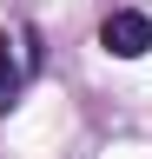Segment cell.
<instances>
[{
	"instance_id": "6da1fadb",
	"label": "cell",
	"mask_w": 152,
	"mask_h": 159,
	"mask_svg": "<svg viewBox=\"0 0 152 159\" xmlns=\"http://www.w3.org/2000/svg\"><path fill=\"white\" fill-rule=\"evenodd\" d=\"M99 47H106L112 60H139V53L152 47V20H145V13H132V7L106 13V27H99Z\"/></svg>"
},
{
	"instance_id": "7a4b0ae2",
	"label": "cell",
	"mask_w": 152,
	"mask_h": 159,
	"mask_svg": "<svg viewBox=\"0 0 152 159\" xmlns=\"http://www.w3.org/2000/svg\"><path fill=\"white\" fill-rule=\"evenodd\" d=\"M27 66H33V47H20L13 33H0V113L20 106V93H27Z\"/></svg>"
}]
</instances>
